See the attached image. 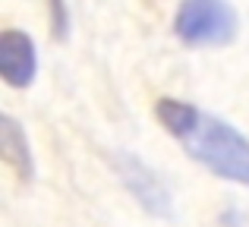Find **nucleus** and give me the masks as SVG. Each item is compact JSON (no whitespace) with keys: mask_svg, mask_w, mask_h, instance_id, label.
<instances>
[{"mask_svg":"<svg viewBox=\"0 0 249 227\" xmlns=\"http://www.w3.org/2000/svg\"><path fill=\"white\" fill-rule=\"evenodd\" d=\"M155 117L164 133L196 164H202L218 180L249 190V136L233 123L196 107L183 98H158Z\"/></svg>","mask_w":249,"mask_h":227,"instance_id":"obj_1","label":"nucleus"},{"mask_svg":"<svg viewBox=\"0 0 249 227\" xmlns=\"http://www.w3.org/2000/svg\"><path fill=\"white\" fill-rule=\"evenodd\" d=\"M240 16L227 0H180L174 35L186 48H224L237 38Z\"/></svg>","mask_w":249,"mask_h":227,"instance_id":"obj_2","label":"nucleus"},{"mask_svg":"<svg viewBox=\"0 0 249 227\" xmlns=\"http://www.w3.org/2000/svg\"><path fill=\"white\" fill-rule=\"evenodd\" d=\"M110 167H114L117 180L123 183V190L133 196V202L139 205L145 215L152 218H174V196L170 186L158 177V171H152V164L139 158L133 152H114L110 155Z\"/></svg>","mask_w":249,"mask_h":227,"instance_id":"obj_3","label":"nucleus"},{"mask_svg":"<svg viewBox=\"0 0 249 227\" xmlns=\"http://www.w3.org/2000/svg\"><path fill=\"white\" fill-rule=\"evenodd\" d=\"M38 76V51L32 35L6 29L0 35V79L10 88H29Z\"/></svg>","mask_w":249,"mask_h":227,"instance_id":"obj_4","label":"nucleus"},{"mask_svg":"<svg viewBox=\"0 0 249 227\" xmlns=\"http://www.w3.org/2000/svg\"><path fill=\"white\" fill-rule=\"evenodd\" d=\"M0 155L3 161L19 174V180H35V155H32L29 136H25L22 123L10 114H0Z\"/></svg>","mask_w":249,"mask_h":227,"instance_id":"obj_5","label":"nucleus"},{"mask_svg":"<svg viewBox=\"0 0 249 227\" xmlns=\"http://www.w3.org/2000/svg\"><path fill=\"white\" fill-rule=\"evenodd\" d=\"M48 22H51V35L57 41H67L70 38V3L67 0H48Z\"/></svg>","mask_w":249,"mask_h":227,"instance_id":"obj_6","label":"nucleus"}]
</instances>
